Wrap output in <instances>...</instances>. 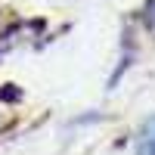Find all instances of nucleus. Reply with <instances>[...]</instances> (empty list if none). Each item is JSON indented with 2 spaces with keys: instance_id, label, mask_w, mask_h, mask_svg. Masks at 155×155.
Instances as JSON below:
<instances>
[{
  "instance_id": "1",
  "label": "nucleus",
  "mask_w": 155,
  "mask_h": 155,
  "mask_svg": "<svg viewBox=\"0 0 155 155\" xmlns=\"http://www.w3.org/2000/svg\"><path fill=\"white\" fill-rule=\"evenodd\" d=\"M137 155H155V115L149 118V124L143 127V134H140Z\"/></svg>"
},
{
  "instance_id": "2",
  "label": "nucleus",
  "mask_w": 155,
  "mask_h": 155,
  "mask_svg": "<svg viewBox=\"0 0 155 155\" xmlns=\"http://www.w3.org/2000/svg\"><path fill=\"white\" fill-rule=\"evenodd\" d=\"M146 25H149V28H155V0H149V3H146Z\"/></svg>"
}]
</instances>
